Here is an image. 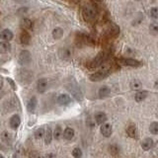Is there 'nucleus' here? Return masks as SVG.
<instances>
[{
  "instance_id": "nucleus-1",
  "label": "nucleus",
  "mask_w": 158,
  "mask_h": 158,
  "mask_svg": "<svg viewBox=\"0 0 158 158\" xmlns=\"http://www.w3.org/2000/svg\"><path fill=\"white\" fill-rule=\"evenodd\" d=\"M82 16L86 22L91 23L96 20L98 16V10L94 5H88V6L84 7L82 11Z\"/></svg>"
},
{
  "instance_id": "nucleus-2",
  "label": "nucleus",
  "mask_w": 158,
  "mask_h": 158,
  "mask_svg": "<svg viewBox=\"0 0 158 158\" xmlns=\"http://www.w3.org/2000/svg\"><path fill=\"white\" fill-rule=\"evenodd\" d=\"M109 74H110V71L107 70V69H104V70L93 73L90 76V80L94 81V82L101 81V80H103V79H105L107 76H109Z\"/></svg>"
},
{
  "instance_id": "nucleus-3",
  "label": "nucleus",
  "mask_w": 158,
  "mask_h": 158,
  "mask_svg": "<svg viewBox=\"0 0 158 158\" xmlns=\"http://www.w3.org/2000/svg\"><path fill=\"white\" fill-rule=\"evenodd\" d=\"M108 57V54L105 52H101L100 53L97 54V56L93 59V61L91 62V66L92 67H97L106 60Z\"/></svg>"
},
{
  "instance_id": "nucleus-4",
  "label": "nucleus",
  "mask_w": 158,
  "mask_h": 158,
  "mask_svg": "<svg viewBox=\"0 0 158 158\" xmlns=\"http://www.w3.org/2000/svg\"><path fill=\"white\" fill-rule=\"evenodd\" d=\"M122 65H125V66H131V67H138L141 65L140 61L136 60V59H133V58H122L120 60L118 61Z\"/></svg>"
},
{
  "instance_id": "nucleus-5",
  "label": "nucleus",
  "mask_w": 158,
  "mask_h": 158,
  "mask_svg": "<svg viewBox=\"0 0 158 158\" xmlns=\"http://www.w3.org/2000/svg\"><path fill=\"white\" fill-rule=\"evenodd\" d=\"M31 53L28 51H22L19 54V62L22 64V65H25V64H28L31 62Z\"/></svg>"
},
{
  "instance_id": "nucleus-6",
  "label": "nucleus",
  "mask_w": 158,
  "mask_h": 158,
  "mask_svg": "<svg viewBox=\"0 0 158 158\" xmlns=\"http://www.w3.org/2000/svg\"><path fill=\"white\" fill-rule=\"evenodd\" d=\"M100 131L103 135V136L109 137V136H111V135L113 133V127L110 123H103V125L101 126Z\"/></svg>"
},
{
  "instance_id": "nucleus-7",
  "label": "nucleus",
  "mask_w": 158,
  "mask_h": 158,
  "mask_svg": "<svg viewBox=\"0 0 158 158\" xmlns=\"http://www.w3.org/2000/svg\"><path fill=\"white\" fill-rule=\"evenodd\" d=\"M48 88V80L46 78H41L37 83V89L38 92L40 93H44V91L47 90Z\"/></svg>"
},
{
  "instance_id": "nucleus-8",
  "label": "nucleus",
  "mask_w": 158,
  "mask_h": 158,
  "mask_svg": "<svg viewBox=\"0 0 158 158\" xmlns=\"http://www.w3.org/2000/svg\"><path fill=\"white\" fill-rule=\"evenodd\" d=\"M57 102L59 105H62V106H65L68 105L69 103L71 102V98L67 94H60L57 98Z\"/></svg>"
},
{
  "instance_id": "nucleus-9",
  "label": "nucleus",
  "mask_w": 158,
  "mask_h": 158,
  "mask_svg": "<svg viewBox=\"0 0 158 158\" xmlns=\"http://www.w3.org/2000/svg\"><path fill=\"white\" fill-rule=\"evenodd\" d=\"M0 38H1L2 40H4V41L7 43V42L11 41V40L13 39V33L10 31V30L5 29L1 33H0Z\"/></svg>"
},
{
  "instance_id": "nucleus-10",
  "label": "nucleus",
  "mask_w": 158,
  "mask_h": 158,
  "mask_svg": "<svg viewBox=\"0 0 158 158\" xmlns=\"http://www.w3.org/2000/svg\"><path fill=\"white\" fill-rule=\"evenodd\" d=\"M20 123H21V118H20L18 115H14L10 118V127H11V128H13V130L18 128Z\"/></svg>"
},
{
  "instance_id": "nucleus-11",
  "label": "nucleus",
  "mask_w": 158,
  "mask_h": 158,
  "mask_svg": "<svg viewBox=\"0 0 158 158\" xmlns=\"http://www.w3.org/2000/svg\"><path fill=\"white\" fill-rule=\"evenodd\" d=\"M37 105H38L37 98L33 96L31 99H30L29 102H28V104H27V109H28V111H29L30 113H33L35 110H36Z\"/></svg>"
},
{
  "instance_id": "nucleus-12",
  "label": "nucleus",
  "mask_w": 158,
  "mask_h": 158,
  "mask_svg": "<svg viewBox=\"0 0 158 158\" xmlns=\"http://www.w3.org/2000/svg\"><path fill=\"white\" fill-rule=\"evenodd\" d=\"M153 144H154V141H153L152 138L147 137V138H145V139L142 140V142H141V147H142L143 150H149L150 148L153 146Z\"/></svg>"
},
{
  "instance_id": "nucleus-13",
  "label": "nucleus",
  "mask_w": 158,
  "mask_h": 158,
  "mask_svg": "<svg viewBox=\"0 0 158 158\" xmlns=\"http://www.w3.org/2000/svg\"><path fill=\"white\" fill-rule=\"evenodd\" d=\"M30 40H31V37H30V35L27 31H23L20 34V42H21L22 44L27 46V44H30Z\"/></svg>"
},
{
  "instance_id": "nucleus-14",
  "label": "nucleus",
  "mask_w": 158,
  "mask_h": 158,
  "mask_svg": "<svg viewBox=\"0 0 158 158\" xmlns=\"http://www.w3.org/2000/svg\"><path fill=\"white\" fill-rule=\"evenodd\" d=\"M58 56H59V57L62 58V59H68L69 57L71 56V52H70V51H69L68 48H61L58 51Z\"/></svg>"
},
{
  "instance_id": "nucleus-15",
  "label": "nucleus",
  "mask_w": 158,
  "mask_h": 158,
  "mask_svg": "<svg viewBox=\"0 0 158 158\" xmlns=\"http://www.w3.org/2000/svg\"><path fill=\"white\" fill-rule=\"evenodd\" d=\"M74 135H75V131L71 127H66L63 131V136L67 140H71L74 137Z\"/></svg>"
},
{
  "instance_id": "nucleus-16",
  "label": "nucleus",
  "mask_w": 158,
  "mask_h": 158,
  "mask_svg": "<svg viewBox=\"0 0 158 158\" xmlns=\"http://www.w3.org/2000/svg\"><path fill=\"white\" fill-rule=\"evenodd\" d=\"M95 120H96V123L98 125H103V123H105V122L107 121V115L105 113H98L96 114L95 116Z\"/></svg>"
},
{
  "instance_id": "nucleus-17",
  "label": "nucleus",
  "mask_w": 158,
  "mask_h": 158,
  "mask_svg": "<svg viewBox=\"0 0 158 158\" xmlns=\"http://www.w3.org/2000/svg\"><path fill=\"white\" fill-rule=\"evenodd\" d=\"M21 27L24 29V31H26V30H30L32 29L33 27V23L30 19H27V18H24L21 20Z\"/></svg>"
},
{
  "instance_id": "nucleus-18",
  "label": "nucleus",
  "mask_w": 158,
  "mask_h": 158,
  "mask_svg": "<svg viewBox=\"0 0 158 158\" xmlns=\"http://www.w3.org/2000/svg\"><path fill=\"white\" fill-rule=\"evenodd\" d=\"M44 142L46 144H49L52 140V131L51 127H48L47 131H44Z\"/></svg>"
},
{
  "instance_id": "nucleus-19",
  "label": "nucleus",
  "mask_w": 158,
  "mask_h": 158,
  "mask_svg": "<svg viewBox=\"0 0 158 158\" xmlns=\"http://www.w3.org/2000/svg\"><path fill=\"white\" fill-rule=\"evenodd\" d=\"M127 133L130 137L135 138L136 137V127L135 125H130L127 128Z\"/></svg>"
},
{
  "instance_id": "nucleus-20",
  "label": "nucleus",
  "mask_w": 158,
  "mask_h": 158,
  "mask_svg": "<svg viewBox=\"0 0 158 158\" xmlns=\"http://www.w3.org/2000/svg\"><path fill=\"white\" fill-rule=\"evenodd\" d=\"M109 33H110L111 36H117V35L120 33V28H118L116 24L111 23L109 25Z\"/></svg>"
},
{
  "instance_id": "nucleus-21",
  "label": "nucleus",
  "mask_w": 158,
  "mask_h": 158,
  "mask_svg": "<svg viewBox=\"0 0 158 158\" xmlns=\"http://www.w3.org/2000/svg\"><path fill=\"white\" fill-rule=\"evenodd\" d=\"M11 49V46L6 43V42H2L0 43V53H7L10 52Z\"/></svg>"
},
{
  "instance_id": "nucleus-22",
  "label": "nucleus",
  "mask_w": 158,
  "mask_h": 158,
  "mask_svg": "<svg viewBox=\"0 0 158 158\" xmlns=\"http://www.w3.org/2000/svg\"><path fill=\"white\" fill-rule=\"evenodd\" d=\"M63 36V30L61 28H56L52 31V37L54 40H59Z\"/></svg>"
},
{
  "instance_id": "nucleus-23",
  "label": "nucleus",
  "mask_w": 158,
  "mask_h": 158,
  "mask_svg": "<svg viewBox=\"0 0 158 158\" xmlns=\"http://www.w3.org/2000/svg\"><path fill=\"white\" fill-rule=\"evenodd\" d=\"M110 93H111V89L110 88H109L108 86H103V87L100 88V90H99V96H100L101 98H105Z\"/></svg>"
},
{
  "instance_id": "nucleus-24",
  "label": "nucleus",
  "mask_w": 158,
  "mask_h": 158,
  "mask_svg": "<svg viewBox=\"0 0 158 158\" xmlns=\"http://www.w3.org/2000/svg\"><path fill=\"white\" fill-rule=\"evenodd\" d=\"M147 97V92L146 91H139L135 94V99L136 102H142L143 100H145V98Z\"/></svg>"
},
{
  "instance_id": "nucleus-25",
  "label": "nucleus",
  "mask_w": 158,
  "mask_h": 158,
  "mask_svg": "<svg viewBox=\"0 0 158 158\" xmlns=\"http://www.w3.org/2000/svg\"><path fill=\"white\" fill-rule=\"evenodd\" d=\"M61 135H62V128L59 126L56 127V128H54V131H53V133H52V137H54L56 139H59Z\"/></svg>"
},
{
  "instance_id": "nucleus-26",
  "label": "nucleus",
  "mask_w": 158,
  "mask_h": 158,
  "mask_svg": "<svg viewBox=\"0 0 158 158\" xmlns=\"http://www.w3.org/2000/svg\"><path fill=\"white\" fill-rule=\"evenodd\" d=\"M131 88L132 90H140L142 88V83L138 80H133L131 83Z\"/></svg>"
},
{
  "instance_id": "nucleus-27",
  "label": "nucleus",
  "mask_w": 158,
  "mask_h": 158,
  "mask_svg": "<svg viewBox=\"0 0 158 158\" xmlns=\"http://www.w3.org/2000/svg\"><path fill=\"white\" fill-rule=\"evenodd\" d=\"M149 131L152 135H157L158 133V123L153 122L149 127Z\"/></svg>"
},
{
  "instance_id": "nucleus-28",
  "label": "nucleus",
  "mask_w": 158,
  "mask_h": 158,
  "mask_svg": "<svg viewBox=\"0 0 158 158\" xmlns=\"http://www.w3.org/2000/svg\"><path fill=\"white\" fill-rule=\"evenodd\" d=\"M72 156L74 158H81L82 157V150L79 147H75L72 150Z\"/></svg>"
},
{
  "instance_id": "nucleus-29",
  "label": "nucleus",
  "mask_w": 158,
  "mask_h": 158,
  "mask_svg": "<svg viewBox=\"0 0 158 158\" xmlns=\"http://www.w3.org/2000/svg\"><path fill=\"white\" fill-rule=\"evenodd\" d=\"M44 130L43 127H40L35 131V136H36L37 139H40V138L44 137Z\"/></svg>"
},
{
  "instance_id": "nucleus-30",
  "label": "nucleus",
  "mask_w": 158,
  "mask_h": 158,
  "mask_svg": "<svg viewBox=\"0 0 158 158\" xmlns=\"http://www.w3.org/2000/svg\"><path fill=\"white\" fill-rule=\"evenodd\" d=\"M149 31L152 35H157V32H158V27H157V25L155 23H153L150 25V27H149Z\"/></svg>"
},
{
  "instance_id": "nucleus-31",
  "label": "nucleus",
  "mask_w": 158,
  "mask_h": 158,
  "mask_svg": "<svg viewBox=\"0 0 158 158\" xmlns=\"http://www.w3.org/2000/svg\"><path fill=\"white\" fill-rule=\"evenodd\" d=\"M150 16L153 18V19H157L158 17V10L156 7H153L151 10H150Z\"/></svg>"
},
{
  "instance_id": "nucleus-32",
  "label": "nucleus",
  "mask_w": 158,
  "mask_h": 158,
  "mask_svg": "<svg viewBox=\"0 0 158 158\" xmlns=\"http://www.w3.org/2000/svg\"><path fill=\"white\" fill-rule=\"evenodd\" d=\"M30 157H31V158H43L37 151H33V152H31V154H30Z\"/></svg>"
},
{
  "instance_id": "nucleus-33",
  "label": "nucleus",
  "mask_w": 158,
  "mask_h": 158,
  "mask_svg": "<svg viewBox=\"0 0 158 158\" xmlns=\"http://www.w3.org/2000/svg\"><path fill=\"white\" fill-rule=\"evenodd\" d=\"M110 151H111L112 153H117V152H118V148L117 147V145L113 144V145L110 146Z\"/></svg>"
},
{
  "instance_id": "nucleus-34",
  "label": "nucleus",
  "mask_w": 158,
  "mask_h": 158,
  "mask_svg": "<svg viewBox=\"0 0 158 158\" xmlns=\"http://www.w3.org/2000/svg\"><path fill=\"white\" fill-rule=\"evenodd\" d=\"M7 81L11 84V86H12V88H13V90H16V85H15V83H14V81L12 80L11 78H7Z\"/></svg>"
},
{
  "instance_id": "nucleus-35",
  "label": "nucleus",
  "mask_w": 158,
  "mask_h": 158,
  "mask_svg": "<svg viewBox=\"0 0 158 158\" xmlns=\"http://www.w3.org/2000/svg\"><path fill=\"white\" fill-rule=\"evenodd\" d=\"M3 87V78L0 76V89Z\"/></svg>"
},
{
  "instance_id": "nucleus-36",
  "label": "nucleus",
  "mask_w": 158,
  "mask_h": 158,
  "mask_svg": "<svg viewBox=\"0 0 158 158\" xmlns=\"http://www.w3.org/2000/svg\"><path fill=\"white\" fill-rule=\"evenodd\" d=\"M71 1H72L73 3H78L79 1H80V0H71Z\"/></svg>"
},
{
  "instance_id": "nucleus-37",
  "label": "nucleus",
  "mask_w": 158,
  "mask_h": 158,
  "mask_svg": "<svg viewBox=\"0 0 158 158\" xmlns=\"http://www.w3.org/2000/svg\"><path fill=\"white\" fill-rule=\"evenodd\" d=\"M0 158H4V157H3L2 155H0Z\"/></svg>"
},
{
  "instance_id": "nucleus-38",
  "label": "nucleus",
  "mask_w": 158,
  "mask_h": 158,
  "mask_svg": "<svg viewBox=\"0 0 158 158\" xmlns=\"http://www.w3.org/2000/svg\"><path fill=\"white\" fill-rule=\"evenodd\" d=\"M100 1H101V0H100Z\"/></svg>"
}]
</instances>
